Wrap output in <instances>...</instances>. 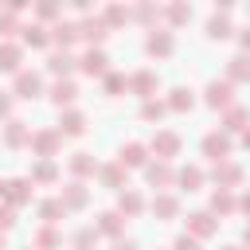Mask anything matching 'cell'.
<instances>
[{
  "label": "cell",
  "mask_w": 250,
  "mask_h": 250,
  "mask_svg": "<svg viewBox=\"0 0 250 250\" xmlns=\"http://www.w3.org/2000/svg\"><path fill=\"white\" fill-rule=\"evenodd\" d=\"M148 51H160V55H164V51H172V39H168V35H152V39H148Z\"/></svg>",
  "instance_id": "obj_1"
},
{
  "label": "cell",
  "mask_w": 250,
  "mask_h": 250,
  "mask_svg": "<svg viewBox=\"0 0 250 250\" xmlns=\"http://www.w3.org/2000/svg\"><path fill=\"white\" fill-rule=\"evenodd\" d=\"M105 66V55H86V70L94 74V70H102Z\"/></svg>",
  "instance_id": "obj_2"
},
{
  "label": "cell",
  "mask_w": 250,
  "mask_h": 250,
  "mask_svg": "<svg viewBox=\"0 0 250 250\" xmlns=\"http://www.w3.org/2000/svg\"><path fill=\"white\" fill-rule=\"evenodd\" d=\"M227 31H230V27H227V20H211V35H215V39H223Z\"/></svg>",
  "instance_id": "obj_3"
},
{
  "label": "cell",
  "mask_w": 250,
  "mask_h": 250,
  "mask_svg": "<svg viewBox=\"0 0 250 250\" xmlns=\"http://www.w3.org/2000/svg\"><path fill=\"white\" fill-rule=\"evenodd\" d=\"M20 90H31V94H35V90H39V78H35V74H23V78H20Z\"/></svg>",
  "instance_id": "obj_4"
},
{
  "label": "cell",
  "mask_w": 250,
  "mask_h": 250,
  "mask_svg": "<svg viewBox=\"0 0 250 250\" xmlns=\"http://www.w3.org/2000/svg\"><path fill=\"white\" fill-rule=\"evenodd\" d=\"M55 98H59V102H70V98H74V86H59Z\"/></svg>",
  "instance_id": "obj_5"
},
{
  "label": "cell",
  "mask_w": 250,
  "mask_h": 250,
  "mask_svg": "<svg viewBox=\"0 0 250 250\" xmlns=\"http://www.w3.org/2000/svg\"><path fill=\"white\" fill-rule=\"evenodd\" d=\"M78 129H82V117L70 113V117H66V133H78Z\"/></svg>",
  "instance_id": "obj_6"
},
{
  "label": "cell",
  "mask_w": 250,
  "mask_h": 250,
  "mask_svg": "<svg viewBox=\"0 0 250 250\" xmlns=\"http://www.w3.org/2000/svg\"><path fill=\"white\" fill-rule=\"evenodd\" d=\"M230 70H234L238 78H246V74H250V66H246V59H234V66H230Z\"/></svg>",
  "instance_id": "obj_7"
},
{
  "label": "cell",
  "mask_w": 250,
  "mask_h": 250,
  "mask_svg": "<svg viewBox=\"0 0 250 250\" xmlns=\"http://www.w3.org/2000/svg\"><path fill=\"white\" fill-rule=\"evenodd\" d=\"M242 43H246V47H250V27H246V35H242Z\"/></svg>",
  "instance_id": "obj_8"
}]
</instances>
